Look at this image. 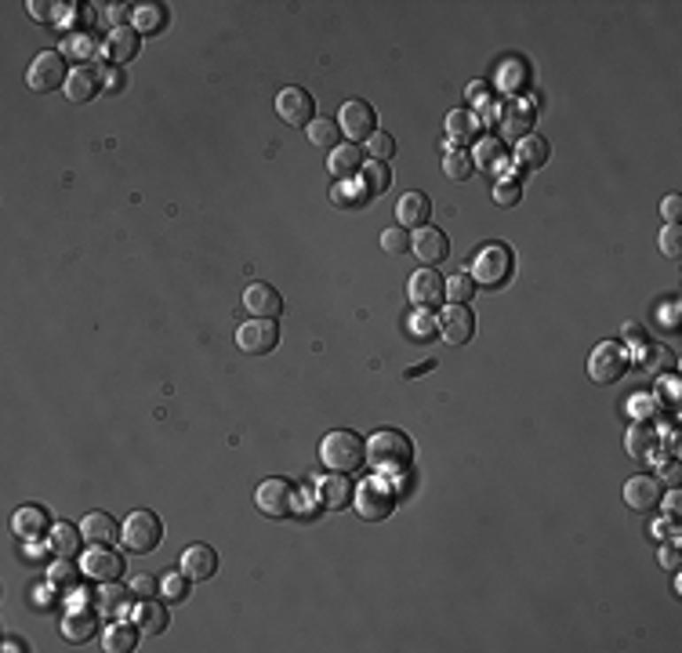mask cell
<instances>
[{
  "instance_id": "1",
  "label": "cell",
  "mask_w": 682,
  "mask_h": 653,
  "mask_svg": "<svg viewBox=\"0 0 682 653\" xmlns=\"http://www.w3.org/2000/svg\"><path fill=\"white\" fill-rule=\"evenodd\" d=\"M367 461H370V469L377 476H385V479H399L410 472V461H414V447L403 432L396 429H382V432H374L370 443H367Z\"/></svg>"
},
{
  "instance_id": "2",
  "label": "cell",
  "mask_w": 682,
  "mask_h": 653,
  "mask_svg": "<svg viewBox=\"0 0 682 653\" xmlns=\"http://www.w3.org/2000/svg\"><path fill=\"white\" fill-rule=\"evenodd\" d=\"M320 461L334 476H349L367 465V443L356 432H327L320 443Z\"/></svg>"
},
{
  "instance_id": "3",
  "label": "cell",
  "mask_w": 682,
  "mask_h": 653,
  "mask_svg": "<svg viewBox=\"0 0 682 653\" xmlns=\"http://www.w3.org/2000/svg\"><path fill=\"white\" fill-rule=\"evenodd\" d=\"M396 501H399V497H396V486H392V479H385V476H370V479H363V483L356 486V494H353L356 512H360L363 519H370V523L392 516Z\"/></svg>"
},
{
  "instance_id": "4",
  "label": "cell",
  "mask_w": 682,
  "mask_h": 653,
  "mask_svg": "<svg viewBox=\"0 0 682 653\" xmlns=\"http://www.w3.org/2000/svg\"><path fill=\"white\" fill-rule=\"evenodd\" d=\"M512 268H515V258H512L508 244H486V247L476 251L469 276L476 284H483V287H501V284H508Z\"/></svg>"
},
{
  "instance_id": "5",
  "label": "cell",
  "mask_w": 682,
  "mask_h": 653,
  "mask_svg": "<svg viewBox=\"0 0 682 653\" xmlns=\"http://www.w3.org/2000/svg\"><path fill=\"white\" fill-rule=\"evenodd\" d=\"M120 537H124V545L138 556H149L157 545H160V537H164V526H160V516L157 512H149V509H138L128 516V523L120 526Z\"/></svg>"
},
{
  "instance_id": "6",
  "label": "cell",
  "mask_w": 682,
  "mask_h": 653,
  "mask_svg": "<svg viewBox=\"0 0 682 653\" xmlns=\"http://www.w3.org/2000/svg\"><path fill=\"white\" fill-rule=\"evenodd\" d=\"M628 370V353L621 349L617 341H602L592 349L588 356V377L595 381V385H614V381Z\"/></svg>"
},
{
  "instance_id": "7",
  "label": "cell",
  "mask_w": 682,
  "mask_h": 653,
  "mask_svg": "<svg viewBox=\"0 0 682 653\" xmlns=\"http://www.w3.org/2000/svg\"><path fill=\"white\" fill-rule=\"evenodd\" d=\"M26 81H29L33 91L51 95L55 88H62V84L69 81V73H66V55H62V51H41V55L33 58Z\"/></svg>"
},
{
  "instance_id": "8",
  "label": "cell",
  "mask_w": 682,
  "mask_h": 653,
  "mask_svg": "<svg viewBox=\"0 0 682 653\" xmlns=\"http://www.w3.org/2000/svg\"><path fill=\"white\" fill-rule=\"evenodd\" d=\"M236 345H240V353H247V356H269L276 345H280V327H276V320H258V316H251V320L236 330Z\"/></svg>"
},
{
  "instance_id": "9",
  "label": "cell",
  "mask_w": 682,
  "mask_h": 653,
  "mask_svg": "<svg viewBox=\"0 0 682 653\" xmlns=\"http://www.w3.org/2000/svg\"><path fill=\"white\" fill-rule=\"evenodd\" d=\"M294 486L287 479H261L258 490H254V505L261 509V516L269 519H283L294 512Z\"/></svg>"
},
{
  "instance_id": "10",
  "label": "cell",
  "mask_w": 682,
  "mask_h": 653,
  "mask_svg": "<svg viewBox=\"0 0 682 653\" xmlns=\"http://www.w3.org/2000/svg\"><path fill=\"white\" fill-rule=\"evenodd\" d=\"M337 128L345 131L353 142H367V138L377 131V113H374L370 102L353 98V102L341 105V113H337Z\"/></svg>"
},
{
  "instance_id": "11",
  "label": "cell",
  "mask_w": 682,
  "mask_h": 653,
  "mask_svg": "<svg viewBox=\"0 0 682 653\" xmlns=\"http://www.w3.org/2000/svg\"><path fill=\"white\" fill-rule=\"evenodd\" d=\"M276 113L291 128H309L316 120V105H313V95L306 88H283L276 95Z\"/></svg>"
},
{
  "instance_id": "12",
  "label": "cell",
  "mask_w": 682,
  "mask_h": 653,
  "mask_svg": "<svg viewBox=\"0 0 682 653\" xmlns=\"http://www.w3.org/2000/svg\"><path fill=\"white\" fill-rule=\"evenodd\" d=\"M624 501H628V509L632 512H654V509H661V501H664V486H661V479L657 476H632L628 483H624Z\"/></svg>"
},
{
  "instance_id": "13",
  "label": "cell",
  "mask_w": 682,
  "mask_h": 653,
  "mask_svg": "<svg viewBox=\"0 0 682 653\" xmlns=\"http://www.w3.org/2000/svg\"><path fill=\"white\" fill-rule=\"evenodd\" d=\"M439 334L450 341V345H465V341H472V334H476V316H472V309L469 305H446L443 309V316H439Z\"/></svg>"
},
{
  "instance_id": "14",
  "label": "cell",
  "mask_w": 682,
  "mask_h": 653,
  "mask_svg": "<svg viewBox=\"0 0 682 653\" xmlns=\"http://www.w3.org/2000/svg\"><path fill=\"white\" fill-rule=\"evenodd\" d=\"M410 251L418 254V261L422 265H439V261H446V254H450V240H446V233H439V229H432V225H422L418 233L410 237Z\"/></svg>"
},
{
  "instance_id": "15",
  "label": "cell",
  "mask_w": 682,
  "mask_h": 653,
  "mask_svg": "<svg viewBox=\"0 0 682 653\" xmlns=\"http://www.w3.org/2000/svg\"><path fill=\"white\" fill-rule=\"evenodd\" d=\"M12 530L22 537L26 545H33V541H41V537L51 533V516H48L44 505H22V509L12 516Z\"/></svg>"
},
{
  "instance_id": "16",
  "label": "cell",
  "mask_w": 682,
  "mask_h": 653,
  "mask_svg": "<svg viewBox=\"0 0 682 653\" xmlns=\"http://www.w3.org/2000/svg\"><path fill=\"white\" fill-rule=\"evenodd\" d=\"M443 276L436 273V268H418V273L410 276V284H407V294H410V301L418 305V309H432V305H439L443 301Z\"/></svg>"
},
{
  "instance_id": "17",
  "label": "cell",
  "mask_w": 682,
  "mask_h": 653,
  "mask_svg": "<svg viewBox=\"0 0 682 653\" xmlns=\"http://www.w3.org/2000/svg\"><path fill=\"white\" fill-rule=\"evenodd\" d=\"M81 570H84V578L105 585V581H117L120 573H124V559L117 552H109V548H91L84 559H81Z\"/></svg>"
},
{
  "instance_id": "18",
  "label": "cell",
  "mask_w": 682,
  "mask_h": 653,
  "mask_svg": "<svg viewBox=\"0 0 682 653\" xmlns=\"http://www.w3.org/2000/svg\"><path fill=\"white\" fill-rule=\"evenodd\" d=\"M244 305H247V313L258 316V320H276L283 313V298L273 284H251L244 291Z\"/></svg>"
},
{
  "instance_id": "19",
  "label": "cell",
  "mask_w": 682,
  "mask_h": 653,
  "mask_svg": "<svg viewBox=\"0 0 682 653\" xmlns=\"http://www.w3.org/2000/svg\"><path fill=\"white\" fill-rule=\"evenodd\" d=\"M138 36H142V33H138L135 26H112L109 36H105V44H102L105 58H109L112 66L131 62V58L138 55Z\"/></svg>"
},
{
  "instance_id": "20",
  "label": "cell",
  "mask_w": 682,
  "mask_h": 653,
  "mask_svg": "<svg viewBox=\"0 0 682 653\" xmlns=\"http://www.w3.org/2000/svg\"><path fill=\"white\" fill-rule=\"evenodd\" d=\"M178 563H182V573L189 581H207V578H214V570H218V556H214L211 545H189Z\"/></svg>"
},
{
  "instance_id": "21",
  "label": "cell",
  "mask_w": 682,
  "mask_h": 653,
  "mask_svg": "<svg viewBox=\"0 0 682 653\" xmlns=\"http://www.w3.org/2000/svg\"><path fill=\"white\" fill-rule=\"evenodd\" d=\"M98 632V613L91 606H73L62 618V635L69 642H88Z\"/></svg>"
},
{
  "instance_id": "22",
  "label": "cell",
  "mask_w": 682,
  "mask_h": 653,
  "mask_svg": "<svg viewBox=\"0 0 682 653\" xmlns=\"http://www.w3.org/2000/svg\"><path fill=\"white\" fill-rule=\"evenodd\" d=\"M429 214H432V200L425 193H403L399 204H396V222L403 229H422L429 225Z\"/></svg>"
},
{
  "instance_id": "23",
  "label": "cell",
  "mask_w": 682,
  "mask_h": 653,
  "mask_svg": "<svg viewBox=\"0 0 682 653\" xmlns=\"http://www.w3.org/2000/svg\"><path fill=\"white\" fill-rule=\"evenodd\" d=\"M98 84H102V76L95 66H77L66 81V98L69 102H91L98 95Z\"/></svg>"
},
{
  "instance_id": "24",
  "label": "cell",
  "mask_w": 682,
  "mask_h": 653,
  "mask_svg": "<svg viewBox=\"0 0 682 653\" xmlns=\"http://www.w3.org/2000/svg\"><path fill=\"white\" fill-rule=\"evenodd\" d=\"M81 533H84V541H91V545H112L120 537V526L112 523L109 512H88L81 519Z\"/></svg>"
},
{
  "instance_id": "25",
  "label": "cell",
  "mask_w": 682,
  "mask_h": 653,
  "mask_svg": "<svg viewBox=\"0 0 682 653\" xmlns=\"http://www.w3.org/2000/svg\"><path fill=\"white\" fill-rule=\"evenodd\" d=\"M131 621L142 628V635H164L167 632V610L153 599H138V606L131 610Z\"/></svg>"
},
{
  "instance_id": "26",
  "label": "cell",
  "mask_w": 682,
  "mask_h": 653,
  "mask_svg": "<svg viewBox=\"0 0 682 653\" xmlns=\"http://www.w3.org/2000/svg\"><path fill=\"white\" fill-rule=\"evenodd\" d=\"M501 124H505V135L526 138L530 124H534V109H530L526 98H512V102H505V109H501Z\"/></svg>"
},
{
  "instance_id": "27",
  "label": "cell",
  "mask_w": 682,
  "mask_h": 653,
  "mask_svg": "<svg viewBox=\"0 0 682 653\" xmlns=\"http://www.w3.org/2000/svg\"><path fill=\"white\" fill-rule=\"evenodd\" d=\"M548 157H552V145H548L545 138H538V135H526V138H519V145H515V164L526 167V171L545 167Z\"/></svg>"
},
{
  "instance_id": "28",
  "label": "cell",
  "mask_w": 682,
  "mask_h": 653,
  "mask_svg": "<svg viewBox=\"0 0 682 653\" xmlns=\"http://www.w3.org/2000/svg\"><path fill=\"white\" fill-rule=\"evenodd\" d=\"M327 167H330V175L341 178V182L353 178V175L363 167V149H360V145H337V149H330Z\"/></svg>"
},
{
  "instance_id": "29",
  "label": "cell",
  "mask_w": 682,
  "mask_h": 653,
  "mask_svg": "<svg viewBox=\"0 0 682 653\" xmlns=\"http://www.w3.org/2000/svg\"><path fill=\"white\" fill-rule=\"evenodd\" d=\"M138 625L135 621H117V625H109L105 628V635H102V649H109V653H128V649H135L138 646Z\"/></svg>"
},
{
  "instance_id": "30",
  "label": "cell",
  "mask_w": 682,
  "mask_h": 653,
  "mask_svg": "<svg viewBox=\"0 0 682 653\" xmlns=\"http://www.w3.org/2000/svg\"><path fill=\"white\" fill-rule=\"evenodd\" d=\"M360 182H363V193L367 197H382L385 189L392 185V171L385 160H367L363 171H360Z\"/></svg>"
},
{
  "instance_id": "31",
  "label": "cell",
  "mask_w": 682,
  "mask_h": 653,
  "mask_svg": "<svg viewBox=\"0 0 682 653\" xmlns=\"http://www.w3.org/2000/svg\"><path fill=\"white\" fill-rule=\"evenodd\" d=\"M81 530L77 526H69V523H55L51 526V533H48V545H51V552L55 556H66V559H73L77 556V548H81Z\"/></svg>"
},
{
  "instance_id": "32",
  "label": "cell",
  "mask_w": 682,
  "mask_h": 653,
  "mask_svg": "<svg viewBox=\"0 0 682 653\" xmlns=\"http://www.w3.org/2000/svg\"><path fill=\"white\" fill-rule=\"evenodd\" d=\"M95 51H98V41L91 33H69V36H62V55L66 58H77L81 66H88L91 58H95Z\"/></svg>"
},
{
  "instance_id": "33",
  "label": "cell",
  "mask_w": 682,
  "mask_h": 653,
  "mask_svg": "<svg viewBox=\"0 0 682 653\" xmlns=\"http://www.w3.org/2000/svg\"><path fill=\"white\" fill-rule=\"evenodd\" d=\"M624 447H628V454L632 457H654V447H657V432H654V425H632L628 429V436H624Z\"/></svg>"
},
{
  "instance_id": "34",
  "label": "cell",
  "mask_w": 682,
  "mask_h": 653,
  "mask_svg": "<svg viewBox=\"0 0 682 653\" xmlns=\"http://www.w3.org/2000/svg\"><path fill=\"white\" fill-rule=\"evenodd\" d=\"M309 142L316 145V149H337L341 145V128H337V120H327V117H316L313 124H309Z\"/></svg>"
},
{
  "instance_id": "35",
  "label": "cell",
  "mask_w": 682,
  "mask_h": 653,
  "mask_svg": "<svg viewBox=\"0 0 682 653\" xmlns=\"http://www.w3.org/2000/svg\"><path fill=\"white\" fill-rule=\"evenodd\" d=\"M349 497H353V490H349V479H345V476H330V479L320 483V501H323L327 509L349 505Z\"/></svg>"
},
{
  "instance_id": "36",
  "label": "cell",
  "mask_w": 682,
  "mask_h": 653,
  "mask_svg": "<svg viewBox=\"0 0 682 653\" xmlns=\"http://www.w3.org/2000/svg\"><path fill=\"white\" fill-rule=\"evenodd\" d=\"M472 152H465V149H450V152H443V175L450 178V182H465L469 175H472Z\"/></svg>"
},
{
  "instance_id": "37",
  "label": "cell",
  "mask_w": 682,
  "mask_h": 653,
  "mask_svg": "<svg viewBox=\"0 0 682 653\" xmlns=\"http://www.w3.org/2000/svg\"><path fill=\"white\" fill-rule=\"evenodd\" d=\"M407 330H410L414 341H429V338L439 334V320H436L429 309H414L410 320H407Z\"/></svg>"
},
{
  "instance_id": "38",
  "label": "cell",
  "mask_w": 682,
  "mask_h": 653,
  "mask_svg": "<svg viewBox=\"0 0 682 653\" xmlns=\"http://www.w3.org/2000/svg\"><path fill=\"white\" fill-rule=\"evenodd\" d=\"M131 22H135L138 33H157V29L167 22V8H160V4H142V8H135Z\"/></svg>"
},
{
  "instance_id": "39",
  "label": "cell",
  "mask_w": 682,
  "mask_h": 653,
  "mask_svg": "<svg viewBox=\"0 0 682 653\" xmlns=\"http://www.w3.org/2000/svg\"><path fill=\"white\" fill-rule=\"evenodd\" d=\"M81 566L73 563V559H66V556H58L55 563H51V570H48V581L55 585V588H73L77 585V578H81Z\"/></svg>"
},
{
  "instance_id": "40",
  "label": "cell",
  "mask_w": 682,
  "mask_h": 653,
  "mask_svg": "<svg viewBox=\"0 0 682 653\" xmlns=\"http://www.w3.org/2000/svg\"><path fill=\"white\" fill-rule=\"evenodd\" d=\"M472 294H476V280H472L469 273H453V276L443 284V298H450L453 305H465Z\"/></svg>"
},
{
  "instance_id": "41",
  "label": "cell",
  "mask_w": 682,
  "mask_h": 653,
  "mask_svg": "<svg viewBox=\"0 0 682 653\" xmlns=\"http://www.w3.org/2000/svg\"><path fill=\"white\" fill-rule=\"evenodd\" d=\"M446 131H450V138L465 142V138H472V135L479 131V124H476V117H472V113H465V109H453L450 117H446Z\"/></svg>"
},
{
  "instance_id": "42",
  "label": "cell",
  "mask_w": 682,
  "mask_h": 653,
  "mask_svg": "<svg viewBox=\"0 0 682 653\" xmlns=\"http://www.w3.org/2000/svg\"><path fill=\"white\" fill-rule=\"evenodd\" d=\"M472 164L479 167H498L501 164V142L498 138H479L472 149Z\"/></svg>"
},
{
  "instance_id": "43",
  "label": "cell",
  "mask_w": 682,
  "mask_h": 653,
  "mask_svg": "<svg viewBox=\"0 0 682 653\" xmlns=\"http://www.w3.org/2000/svg\"><path fill=\"white\" fill-rule=\"evenodd\" d=\"M124 599H128V588L112 585V581H105V585L98 588V595H95V602H98L102 610H109V613H124Z\"/></svg>"
},
{
  "instance_id": "44",
  "label": "cell",
  "mask_w": 682,
  "mask_h": 653,
  "mask_svg": "<svg viewBox=\"0 0 682 653\" xmlns=\"http://www.w3.org/2000/svg\"><path fill=\"white\" fill-rule=\"evenodd\" d=\"M29 15L36 19V22H58L66 12H69V4H55V0H51V4H48V0H29Z\"/></svg>"
},
{
  "instance_id": "45",
  "label": "cell",
  "mask_w": 682,
  "mask_h": 653,
  "mask_svg": "<svg viewBox=\"0 0 682 653\" xmlns=\"http://www.w3.org/2000/svg\"><path fill=\"white\" fill-rule=\"evenodd\" d=\"M519 197H523V189H519L515 178H498V182H494V204H498V207H515Z\"/></svg>"
},
{
  "instance_id": "46",
  "label": "cell",
  "mask_w": 682,
  "mask_h": 653,
  "mask_svg": "<svg viewBox=\"0 0 682 653\" xmlns=\"http://www.w3.org/2000/svg\"><path fill=\"white\" fill-rule=\"evenodd\" d=\"M363 152H370V160H389L392 152H396V142H392V135H385V131H374L370 138H367V149Z\"/></svg>"
},
{
  "instance_id": "47",
  "label": "cell",
  "mask_w": 682,
  "mask_h": 653,
  "mask_svg": "<svg viewBox=\"0 0 682 653\" xmlns=\"http://www.w3.org/2000/svg\"><path fill=\"white\" fill-rule=\"evenodd\" d=\"M657 247H661L664 258H678V254H682V229H678V222H671V225L661 229Z\"/></svg>"
},
{
  "instance_id": "48",
  "label": "cell",
  "mask_w": 682,
  "mask_h": 653,
  "mask_svg": "<svg viewBox=\"0 0 682 653\" xmlns=\"http://www.w3.org/2000/svg\"><path fill=\"white\" fill-rule=\"evenodd\" d=\"M382 247H385L389 254H407V251H410V237H407V229H403V225L385 229V233H382Z\"/></svg>"
},
{
  "instance_id": "49",
  "label": "cell",
  "mask_w": 682,
  "mask_h": 653,
  "mask_svg": "<svg viewBox=\"0 0 682 653\" xmlns=\"http://www.w3.org/2000/svg\"><path fill=\"white\" fill-rule=\"evenodd\" d=\"M185 573H167V578H160V595L167 602H182L185 599Z\"/></svg>"
},
{
  "instance_id": "50",
  "label": "cell",
  "mask_w": 682,
  "mask_h": 653,
  "mask_svg": "<svg viewBox=\"0 0 682 653\" xmlns=\"http://www.w3.org/2000/svg\"><path fill=\"white\" fill-rule=\"evenodd\" d=\"M128 592L138 595V599H153V595L160 592V581H157V578H149V573H138V578H131Z\"/></svg>"
},
{
  "instance_id": "51",
  "label": "cell",
  "mask_w": 682,
  "mask_h": 653,
  "mask_svg": "<svg viewBox=\"0 0 682 653\" xmlns=\"http://www.w3.org/2000/svg\"><path fill=\"white\" fill-rule=\"evenodd\" d=\"M102 84H105V91H109V95H117V91H124L128 76H124V69H120V66H112V69H105V73H102Z\"/></svg>"
},
{
  "instance_id": "52",
  "label": "cell",
  "mask_w": 682,
  "mask_h": 653,
  "mask_svg": "<svg viewBox=\"0 0 682 653\" xmlns=\"http://www.w3.org/2000/svg\"><path fill=\"white\" fill-rule=\"evenodd\" d=\"M661 214H664V222L671 225V222H678V214H682V200H678V193H668L664 200H661Z\"/></svg>"
},
{
  "instance_id": "53",
  "label": "cell",
  "mask_w": 682,
  "mask_h": 653,
  "mask_svg": "<svg viewBox=\"0 0 682 653\" xmlns=\"http://www.w3.org/2000/svg\"><path fill=\"white\" fill-rule=\"evenodd\" d=\"M128 8H131V4H112V8L105 12V19H109V22H117V26H124L128 15H135V12H128Z\"/></svg>"
},
{
  "instance_id": "54",
  "label": "cell",
  "mask_w": 682,
  "mask_h": 653,
  "mask_svg": "<svg viewBox=\"0 0 682 653\" xmlns=\"http://www.w3.org/2000/svg\"><path fill=\"white\" fill-rule=\"evenodd\" d=\"M661 566H668V570H678V545H668V548H661Z\"/></svg>"
},
{
  "instance_id": "55",
  "label": "cell",
  "mask_w": 682,
  "mask_h": 653,
  "mask_svg": "<svg viewBox=\"0 0 682 653\" xmlns=\"http://www.w3.org/2000/svg\"><path fill=\"white\" fill-rule=\"evenodd\" d=\"M432 367H436V363H432V360H429V363H422V367H410V370H407V377H418V374H422V370H432Z\"/></svg>"
},
{
  "instance_id": "56",
  "label": "cell",
  "mask_w": 682,
  "mask_h": 653,
  "mask_svg": "<svg viewBox=\"0 0 682 653\" xmlns=\"http://www.w3.org/2000/svg\"><path fill=\"white\" fill-rule=\"evenodd\" d=\"M4 649H12V653H15V649H26V642H19V639H8V642H4Z\"/></svg>"
}]
</instances>
